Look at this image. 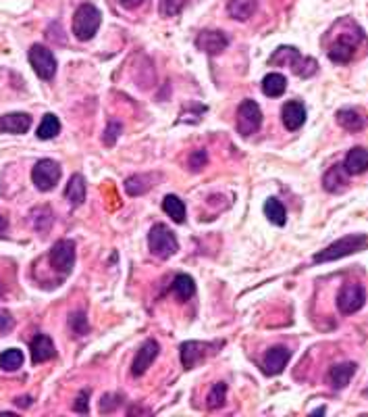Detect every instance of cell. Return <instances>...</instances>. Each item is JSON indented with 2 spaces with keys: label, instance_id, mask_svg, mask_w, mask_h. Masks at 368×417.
<instances>
[{
  "label": "cell",
  "instance_id": "cell-1",
  "mask_svg": "<svg viewBox=\"0 0 368 417\" xmlns=\"http://www.w3.org/2000/svg\"><path fill=\"white\" fill-rule=\"evenodd\" d=\"M269 63L271 65H289L294 69V73L300 75V77H310L318 69V63L314 59L302 57L300 50L294 48V46H279L275 50V55L269 59Z\"/></svg>",
  "mask_w": 368,
  "mask_h": 417
},
{
  "label": "cell",
  "instance_id": "cell-2",
  "mask_svg": "<svg viewBox=\"0 0 368 417\" xmlns=\"http://www.w3.org/2000/svg\"><path fill=\"white\" fill-rule=\"evenodd\" d=\"M366 244H368V236H366V234H349V236L339 238L337 242H333V244L327 246L325 251L316 253L312 261H314V263L337 261V259H343V257H347V255H351V253L362 251Z\"/></svg>",
  "mask_w": 368,
  "mask_h": 417
},
{
  "label": "cell",
  "instance_id": "cell-3",
  "mask_svg": "<svg viewBox=\"0 0 368 417\" xmlns=\"http://www.w3.org/2000/svg\"><path fill=\"white\" fill-rule=\"evenodd\" d=\"M100 23H102V13L94 5H90V3L79 5L73 15V34L77 40L88 42L98 34Z\"/></svg>",
  "mask_w": 368,
  "mask_h": 417
},
{
  "label": "cell",
  "instance_id": "cell-4",
  "mask_svg": "<svg viewBox=\"0 0 368 417\" xmlns=\"http://www.w3.org/2000/svg\"><path fill=\"white\" fill-rule=\"evenodd\" d=\"M148 246H150L152 255H156L159 259H169L179 251V242H177L175 234L163 224L152 226V230L148 234Z\"/></svg>",
  "mask_w": 368,
  "mask_h": 417
},
{
  "label": "cell",
  "instance_id": "cell-5",
  "mask_svg": "<svg viewBox=\"0 0 368 417\" xmlns=\"http://www.w3.org/2000/svg\"><path fill=\"white\" fill-rule=\"evenodd\" d=\"M263 126V111L254 100H243L237 107V132L241 136H252Z\"/></svg>",
  "mask_w": 368,
  "mask_h": 417
},
{
  "label": "cell",
  "instance_id": "cell-6",
  "mask_svg": "<svg viewBox=\"0 0 368 417\" xmlns=\"http://www.w3.org/2000/svg\"><path fill=\"white\" fill-rule=\"evenodd\" d=\"M366 302V290L362 284L356 282H347L341 286L339 294H337V307L343 316H351V313L360 311Z\"/></svg>",
  "mask_w": 368,
  "mask_h": 417
},
{
  "label": "cell",
  "instance_id": "cell-7",
  "mask_svg": "<svg viewBox=\"0 0 368 417\" xmlns=\"http://www.w3.org/2000/svg\"><path fill=\"white\" fill-rule=\"evenodd\" d=\"M30 63L32 69L36 71V75L40 79H52L57 75V59L52 55L50 48H46L44 44H34L30 48Z\"/></svg>",
  "mask_w": 368,
  "mask_h": 417
},
{
  "label": "cell",
  "instance_id": "cell-8",
  "mask_svg": "<svg viewBox=\"0 0 368 417\" xmlns=\"http://www.w3.org/2000/svg\"><path fill=\"white\" fill-rule=\"evenodd\" d=\"M61 180V165L52 159H42L32 169V182L38 190L48 192L52 190Z\"/></svg>",
  "mask_w": 368,
  "mask_h": 417
},
{
  "label": "cell",
  "instance_id": "cell-9",
  "mask_svg": "<svg viewBox=\"0 0 368 417\" xmlns=\"http://www.w3.org/2000/svg\"><path fill=\"white\" fill-rule=\"evenodd\" d=\"M218 345H212V342H196V340H190V342H183L181 345V363L185 369H194L200 361H204L208 355L214 353Z\"/></svg>",
  "mask_w": 368,
  "mask_h": 417
},
{
  "label": "cell",
  "instance_id": "cell-10",
  "mask_svg": "<svg viewBox=\"0 0 368 417\" xmlns=\"http://www.w3.org/2000/svg\"><path fill=\"white\" fill-rule=\"evenodd\" d=\"M50 263L61 273H69L75 265V242L73 240H59L50 251Z\"/></svg>",
  "mask_w": 368,
  "mask_h": 417
},
{
  "label": "cell",
  "instance_id": "cell-11",
  "mask_svg": "<svg viewBox=\"0 0 368 417\" xmlns=\"http://www.w3.org/2000/svg\"><path fill=\"white\" fill-rule=\"evenodd\" d=\"M358 40H360V36L354 38L351 34H341V36L335 40V44L329 48V59H331L333 63H341V65L349 63V61L354 59V55H356V44H358Z\"/></svg>",
  "mask_w": 368,
  "mask_h": 417
},
{
  "label": "cell",
  "instance_id": "cell-12",
  "mask_svg": "<svg viewBox=\"0 0 368 417\" xmlns=\"http://www.w3.org/2000/svg\"><path fill=\"white\" fill-rule=\"evenodd\" d=\"M196 46L200 50H204L206 55L214 57L218 52H223L227 46H229V38L223 34V32H216V30H204L198 34L196 38Z\"/></svg>",
  "mask_w": 368,
  "mask_h": 417
},
{
  "label": "cell",
  "instance_id": "cell-13",
  "mask_svg": "<svg viewBox=\"0 0 368 417\" xmlns=\"http://www.w3.org/2000/svg\"><path fill=\"white\" fill-rule=\"evenodd\" d=\"M159 351H161V347H159L156 340H146V342L140 347L138 355H136V359H134L132 374H134V376H144V374L148 371V367L154 363V359L159 357Z\"/></svg>",
  "mask_w": 368,
  "mask_h": 417
},
{
  "label": "cell",
  "instance_id": "cell-14",
  "mask_svg": "<svg viewBox=\"0 0 368 417\" xmlns=\"http://www.w3.org/2000/svg\"><path fill=\"white\" fill-rule=\"evenodd\" d=\"M281 117H283V124L289 132H296L304 126L306 122V107L300 102V100H289L283 104L281 109Z\"/></svg>",
  "mask_w": 368,
  "mask_h": 417
},
{
  "label": "cell",
  "instance_id": "cell-15",
  "mask_svg": "<svg viewBox=\"0 0 368 417\" xmlns=\"http://www.w3.org/2000/svg\"><path fill=\"white\" fill-rule=\"evenodd\" d=\"M292 359V351L287 347H275L267 353L265 357V374L269 376H277L285 369V365Z\"/></svg>",
  "mask_w": 368,
  "mask_h": 417
},
{
  "label": "cell",
  "instance_id": "cell-16",
  "mask_svg": "<svg viewBox=\"0 0 368 417\" xmlns=\"http://www.w3.org/2000/svg\"><path fill=\"white\" fill-rule=\"evenodd\" d=\"M32 128V117L28 113H9L0 117V132L3 134H25Z\"/></svg>",
  "mask_w": 368,
  "mask_h": 417
},
{
  "label": "cell",
  "instance_id": "cell-17",
  "mask_svg": "<svg viewBox=\"0 0 368 417\" xmlns=\"http://www.w3.org/2000/svg\"><path fill=\"white\" fill-rule=\"evenodd\" d=\"M343 167L349 175H360L368 171V151L362 146H354L351 151H347L343 159Z\"/></svg>",
  "mask_w": 368,
  "mask_h": 417
},
{
  "label": "cell",
  "instance_id": "cell-18",
  "mask_svg": "<svg viewBox=\"0 0 368 417\" xmlns=\"http://www.w3.org/2000/svg\"><path fill=\"white\" fill-rule=\"evenodd\" d=\"M347 175H349V173L345 171L343 165H333V167L325 173V177H323L325 190H327V192H343L345 186H347Z\"/></svg>",
  "mask_w": 368,
  "mask_h": 417
},
{
  "label": "cell",
  "instance_id": "cell-19",
  "mask_svg": "<svg viewBox=\"0 0 368 417\" xmlns=\"http://www.w3.org/2000/svg\"><path fill=\"white\" fill-rule=\"evenodd\" d=\"M356 374V363H339V365H333L331 371H329V384L335 388V390H341L349 384V380L354 378Z\"/></svg>",
  "mask_w": 368,
  "mask_h": 417
},
{
  "label": "cell",
  "instance_id": "cell-20",
  "mask_svg": "<svg viewBox=\"0 0 368 417\" xmlns=\"http://www.w3.org/2000/svg\"><path fill=\"white\" fill-rule=\"evenodd\" d=\"M54 357V345L46 334H40L32 342V361L34 363H46Z\"/></svg>",
  "mask_w": 368,
  "mask_h": 417
},
{
  "label": "cell",
  "instance_id": "cell-21",
  "mask_svg": "<svg viewBox=\"0 0 368 417\" xmlns=\"http://www.w3.org/2000/svg\"><path fill=\"white\" fill-rule=\"evenodd\" d=\"M65 198H67L73 206L83 204V200H85V177H83V175L75 173V175L69 180V184H67V188H65Z\"/></svg>",
  "mask_w": 368,
  "mask_h": 417
},
{
  "label": "cell",
  "instance_id": "cell-22",
  "mask_svg": "<svg viewBox=\"0 0 368 417\" xmlns=\"http://www.w3.org/2000/svg\"><path fill=\"white\" fill-rule=\"evenodd\" d=\"M163 211L175 222V224H183L185 222V204L179 196L175 194H167L163 198Z\"/></svg>",
  "mask_w": 368,
  "mask_h": 417
},
{
  "label": "cell",
  "instance_id": "cell-23",
  "mask_svg": "<svg viewBox=\"0 0 368 417\" xmlns=\"http://www.w3.org/2000/svg\"><path fill=\"white\" fill-rule=\"evenodd\" d=\"M287 90V79L285 75L281 73H269L265 79H263V92L269 96V98H279L283 96Z\"/></svg>",
  "mask_w": 368,
  "mask_h": 417
},
{
  "label": "cell",
  "instance_id": "cell-24",
  "mask_svg": "<svg viewBox=\"0 0 368 417\" xmlns=\"http://www.w3.org/2000/svg\"><path fill=\"white\" fill-rule=\"evenodd\" d=\"M337 124H339L343 130H347V132H360V130H364V126H366L364 117H362L356 109H341V111L337 113Z\"/></svg>",
  "mask_w": 368,
  "mask_h": 417
},
{
  "label": "cell",
  "instance_id": "cell-25",
  "mask_svg": "<svg viewBox=\"0 0 368 417\" xmlns=\"http://www.w3.org/2000/svg\"><path fill=\"white\" fill-rule=\"evenodd\" d=\"M265 215L269 217V222L273 224V226H285V222H287V211H285V206L281 204V200H277V198H269L267 202H265Z\"/></svg>",
  "mask_w": 368,
  "mask_h": 417
},
{
  "label": "cell",
  "instance_id": "cell-26",
  "mask_svg": "<svg viewBox=\"0 0 368 417\" xmlns=\"http://www.w3.org/2000/svg\"><path fill=\"white\" fill-rule=\"evenodd\" d=\"M254 9H256L254 0H231L229 3V15L239 21H245L248 17H252Z\"/></svg>",
  "mask_w": 368,
  "mask_h": 417
},
{
  "label": "cell",
  "instance_id": "cell-27",
  "mask_svg": "<svg viewBox=\"0 0 368 417\" xmlns=\"http://www.w3.org/2000/svg\"><path fill=\"white\" fill-rule=\"evenodd\" d=\"M59 132H61L59 117L52 115V113H46L44 119H42V124H40V128H38V138L40 140H52V138L59 136Z\"/></svg>",
  "mask_w": 368,
  "mask_h": 417
},
{
  "label": "cell",
  "instance_id": "cell-28",
  "mask_svg": "<svg viewBox=\"0 0 368 417\" xmlns=\"http://www.w3.org/2000/svg\"><path fill=\"white\" fill-rule=\"evenodd\" d=\"M173 292H175L181 300H187V298H192V296L196 294V284H194V280H192L190 275L179 273V275H175V280H173Z\"/></svg>",
  "mask_w": 368,
  "mask_h": 417
},
{
  "label": "cell",
  "instance_id": "cell-29",
  "mask_svg": "<svg viewBox=\"0 0 368 417\" xmlns=\"http://www.w3.org/2000/svg\"><path fill=\"white\" fill-rule=\"evenodd\" d=\"M23 365V353L19 349H9L0 355V367L5 371H15Z\"/></svg>",
  "mask_w": 368,
  "mask_h": 417
},
{
  "label": "cell",
  "instance_id": "cell-30",
  "mask_svg": "<svg viewBox=\"0 0 368 417\" xmlns=\"http://www.w3.org/2000/svg\"><path fill=\"white\" fill-rule=\"evenodd\" d=\"M225 398H227V384H223V382H218V384H214L212 386V390L208 392V396H206V405H208V409H221L223 405H225Z\"/></svg>",
  "mask_w": 368,
  "mask_h": 417
},
{
  "label": "cell",
  "instance_id": "cell-31",
  "mask_svg": "<svg viewBox=\"0 0 368 417\" xmlns=\"http://www.w3.org/2000/svg\"><path fill=\"white\" fill-rule=\"evenodd\" d=\"M148 180V175H136V177H130L127 182H125V190H127V194H132V196H140V194H144L152 184H144Z\"/></svg>",
  "mask_w": 368,
  "mask_h": 417
},
{
  "label": "cell",
  "instance_id": "cell-32",
  "mask_svg": "<svg viewBox=\"0 0 368 417\" xmlns=\"http://www.w3.org/2000/svg\"><path fill=\"white\" fill-rule=\"evenodd\" d=\"M69 328L73 330V334H75V336H83V334L90 330L88 320H85V313H81V311L73 313V316L69 318Z\"/></svg>",
  "mask_w": 368,
  "mask_h": 417
},
{
  "label": "cell",
  "instance_id": "cell-33",
  "mask_svg": "<svg viewBox=\"0 0 368 417\" xmlns=\"http://www.w3.org/2000/svg\"><path fill=\"white\" fill-rule=\"evenodd\" d=\"M185 0H161V15L163 17H175L181 13Z\"/></svg>",
  "mask_w": 368,
  "mask_h": 417
},
{
  "label": "cell",
  "instance_id": "cell-34",
  "mask_svg": "<svg viewBox=\"0 0 368 417\" xmlns=\"http://www.w3.org/2000/svg\"><path fill=\"white\" fill-rule=\"evenodd\" d=\"M13 316L7 309H0V334H7L13 330Z\"/></svg>",
  "mask_w": 368,
  "mask_h": 417
},
{
  "label": "cell",
  "instance_id": "cell-35",
  "mask_svg": "<svg viewBox=\"0 0 368 417\" xmlns=\"http://www.w3.org/2000/svg\"><path fill=\"white\" fill-rule=\"evenodd\" d=\"M206 161H208L206 151H196V153L190 157V167H192L194 171H200V169L206 165Z\"/></svg>",
  "mask_w": 368,
  "mask_h": 417
},
{
  "label": "cell",
  "instance_id": "cell-36",
  "mask_svg": "<svg viewBox=\"0 0 368 417\" xmlns=\"http://www.w3.org/2000/svg\"><path fill=\"white\" fill-rule=\"evenodd\" d=\"M119 132H121V124L110 122V124H108V130H106V136H104V144H106V146H112L114 140H116V136H119Z\"/></svg>",
  "mask_w": 368,
  "mask_h": 417
},
{
  "label": "cell",
  "instance_id": "cell-37",
  "mask_svg": "<svg viewBox=\"0 0 368 417\" xmlns=\"http://www.w3.org/2000/svg\"><path fill=\"white\" fill-rule=\"evenodd\" d=\"M88 398H90V392H88V390L79 392V396H77L73 409H75L77 413H88V409H90V407H88Z\"/></svg>",
  "mask_w": 368,
  "mask_h": 417
},
{
  "label": "cell",
  "instance_id": "cell-38",
  "mask_svg": "<svg viewBox=\"0 0 368 417\" xmlns=\"http://www.w3.org/2000/svg\"><path fill=\"white\" fill-rule=\"evenodd\" d=\"M119 3L125 9H138V7H142L146 3V0H119Z\"/></svg>",
  "mask_w": 368,
  "mask_h": 417
},
{
  "label": "cell",
  "instance_id": "cell-39",
  "mask_svg": "<svg viewBox=\"0 0 368 417\" xmlns=\"http://www.w3.org/2000/svg\"><path fill=\"white\" fill-rule=\"evenodd\" d=\"M15 403L21 405V407H30V405H32V398H30V396H21V398H15Z\"/></svg>",
  "mask_w": 368,
  "mask_h": 417
},
{
  "label": "cell",
  "instance_id": "cell-40",
  "mask_svg": "<svg viewBox=\"0 0 368 417\" xmlns=\"http://www.w3.org/2000/svg\"><path fill=\"white\" fill-rule=\"evenodd\" d=\"M5 230H7V217L0 215V234H3Z\"/></svg>",
  "mask_w": 368,
  "mask_h": 417
}]
</instances>
